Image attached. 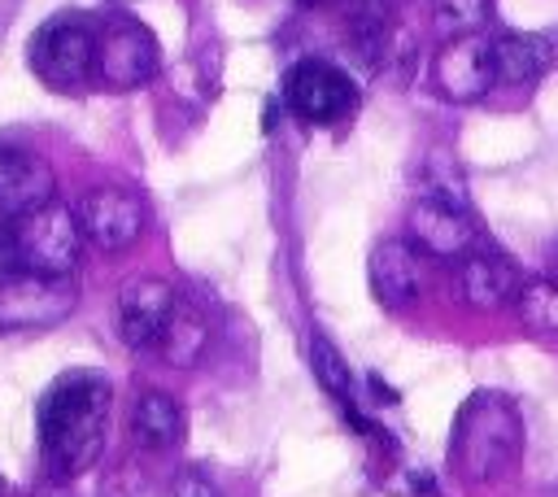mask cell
<instances>
[{"instance_id": "4fadbf2b", "label": "cell", "mask_w": 558, "mask_h": 497, "mask_svg": "<svg viewBox=\"0 0 558 497\" xmlns=\"http://www.w3.org/2000/svg\"><path fill=\"white\" fill-rule=\"evenodd\" d=\"M453 283H458V296L475 310H501L510 301L519 305V296H523V275L501 253H466L458 262Z\"/></svg>"}, {"instance_id": "5bb4252c", "label": "cell", "mask_w": 558, "mask_h": 497, "mask_svg": "<svg viewBox=\"0 0 558 497\" xmlns=\"http://www.w3.org/2000/svg\"><path fill=\"white\" fill-rule=\"evenodd\" d=\"M366 275H371V292L384 310H405L414 305L418 296V257H414V244L405 240H379L371 248V262H366Z\"/></svg>"}, {"instance_id": "9c48e42d", "label": "cell", "mask_w": 558, "mask_h": 497, "mask_svg": "<svg viewBox=\"0 0 558 497\" xmlns=\"http://www.w3.org/2000/svg\"><path fill=\"white\" fill-rule=\"evenodd\" d=\"M432 83L445 100L453 105H471L480 100L493 83H497V65H493V44L480 35H462V39H445V48L432 61Z\"/></svg>"}, {"instance_id": "277c9868", "label": "cell", "mask_w": 558, "mask_h": 497, "mask_svg": "<svg viewBox=\"0 0 558 497\" xmlns=\"http://www.w3.org/2000/svg\"><path fill=\"white\" fill-rule=\"evenodd\" d=\"M31 70L57 87V92H70L78 83H87L96 74V61H100V31L83 17V13H57L48 17L35 35H31Z\"/></svg>"}, {"instance_id": "8992f818", "label": "cell", "mask_w": 558, "mask_h": 497, "mask_svg": "<svg viewBox=\"0 0 558 497\" xmlns=\"http://www.w3.org/2000/svg\"><path fill=\"white\" fill-rule=\"evenodd\" d=\"M157 74V39L144 22L135 17H109L100 31V61H96V78L126 92L140 87Z\"/></svg>"}, {"instance_id": "44dd1931", "label": "cell", "mask_w": 558, "mask_h": 497, "mask_svg": "<svg viewBox=\"0 0 558 497\" xmlns=\"http://www.w3.org/2000/svg\"><path fill=\"white\" fill-rule=\"evenodd\" d=\"M427 196L466 209V183H462L458 166L449 161V153H432V157H427Z\"/></svg>"}, {"instance_id": "5b68a950", "label": "cell", "mask_w": 558, "mask_h": 497, "mask_svg": "<svg viewBox=\"0 0 558 497\" xmlns=\"http://www.w3.org/2000/svg\"><path fill=\"white\" fill-rule=\"evenodd\" d=\"M74 310V283L48 275H0V331L52 327Z\"/></svg>"}, {"instance_id": "ac0fdd59", "label": "cell", "mask_w": 558, "mask_h": 497, "mask_svg": "<svg viewBox=\"0 0 558 497\" xmlns=\"http://www.w3.org/2000/svg\"><path fill=\"white\" fill-rule=\"evenodd\" d=\"M310 366H314V379H318L336 401L349 405V397H353V375H349V362L340 357V349H336L327 336H314V340H310Z\"/></svg>"}, {"instance_id": "484cf974", "label": "cell", "mask_w": 558, "mask_h": 497, "mask_svg": "<svg viewBox=\"0 0 558 497\" xmlns=\"http://www.w3.org/2000/svg\"><path fill=\"white\" fill-rule=\"evenodd\" d=\"M301 4H318V0H301Z\"/></svg>"}, {"instance_id": "7c38bea8", "label": "cell", "mask_w": 558, "mask_h": 497, "mask_svg": "<svg viewBox=\"0 0 558 497\" xmlns=\"http://www.w3.org/2000/svg\"><path fill=\"white\" fill-rule=\"evenodd\" d=\"M52 166L26 148H13V144H0V218L13 222V218H26L44 205H52Z\"/></svg>"}, {"instance_id": "7a4b0ae2", "label": "cell", "mask_w": 558, "mask_h": 497, "mask_svg": "<svg viewBox=\"0 0 558 497\" xmlns=\"http://www.w3.org/2000/svg\"><path fill=\"white\" fill-rule=\"evenodd\" d=\"M523 453V419L506 392L480 388L462 401L449 436V462L462 484H497Z\"/></svg>"}, {"instance_id": "ba28073f", "label": "cell", "mask_w": 558, "mask_h": 497, "mask_svg": "<svg viewBox=\"0 0 558 497\" xmlns=\"http://www.w3.org/2000/svg\"><path fill=\"white\" fill-rule=\"evenodd\" d=\"M74 214H78L83 240L105 248V253H118V248L135 244L140 231H144V205L126 187H92V192H83Z\"/></svg>"}, {"instance_id": "3957f363", "label": "cell", "mask_w": 558, "mask_h": 497, "mask_svg": "<svg viewBox=\"0 0 558 497\" xmlns=\"http://www.w3.org/2000/svg\"><path fill=\"white\" fill-rule=\"evenodd\" d=\"M78 244H83L78 214L61 205H44L0 227V275L26 270L48 279H70L78 262Z\"/></svg>"}, {"instance_id": "52a82bcc", "label": "cell", "mask_w": 558, "mask_h": 497, "mask_svg": "<svg viewBox=\"0 0 558 497\" xmlns=\"http://www.w3.org/2000/svg\"><path fill=\"white\" fill-rule=\"evenodd\" d=\"M353 83L344 70L327 65V61H296L288 74H283V100L296 118L305 122H336L340 113L353 109Z\"/></svg>"}, {"instance_id": "d4e9b609", "label": "cell", "mask_w": 558, "mask_h": 497, "mask_svg": "<svg viewBox=\"0 0 558 497\" xmlns=\"http://www.w3.org/2000/svg\"><path fill=\"white\" fill-rule=\"evenodd\" d=\"M4 488H9V484H4V475H0V497H4Z\"/></svg>"}, {"instance_id": "8fae6325", "label": "cell", "mask_w": 558, "mask_h": 497, "mask_svg": "<svg viewBox=\"0 0 558 497\" xmlns=\"http://www.w3.org/2000/svg\"><path fill=\"white\" fill-rule=\"evenodd\" d=\"M410 240L432 253V257H453L462 262L466 253H475V222L471 209L436 201V196H418L410 209Z\"/></svg>"}, {"instance_id": "9a60e30c", "label": "cell", "mask_w": 558, "mask_h": 497, "mask_svg": "<svg viewBox=\"0 0 558 497\" xmlns=\"http://www.w3.org/2000/svg\"><path fill=\"white\" fill-rule=\"evenodd\" d=\"M493 65L497 83H532L554 65V44L532 31H506L493 39Z\"/></svg>"}, {"instance_id": "e0dca14e", "label": "cell", "mask_w": 558, "mask_h": 497, "mask_svg": "<svg viewBox=\"0 0 558 497\" xmlns=\"http://www.w3.org/2000/svg\"><path fill=\"white\" fill-rule=\"evenodd\" d=\"M131 432L148 449H174L187 432V414L170 392H144V397H135Z\"/></svg>"}, {"instance_id": "cb8c5ba5", "label": "cell", "mask_w": 558, "mask_h": 497, "mask_svg": "<svg viewBox=\"0 0 558 497\" xmlns=\"http://www.w3.org/2000/svg\"><path fill=\"white\" fill-rule=\"evenodd\" d=\"M39 497H70V493H39Z\"/></svg>"}, {"instance_id": "ffe728a7", "label": "cell", "mask_w": 558, "mask_h": 497, "mask_svg": "<svg viewBox=\"0 0 558 497\" xmlns=\"http://www.w3.org/2000/svg\"><path fill=\"white\" fill-rule=\"evenodd\" d=\"M519 314L532 331H549L558 336V283L549 279H532L523 283V296H519Z\"/></svg>"}, {"instance_id": "d6986e66", "label": "cell", "mask_w": 558, "mask_h": 497, "mask_svg": "<svg viewBox=\"0 0 558 497\" xmlns=\"http://www.w3.org/2000/svg\"><path fill=\"white\" fill-rule=\"evenodd\" d=\"M432 13L445 39H462V35H475L493 17V0H436Z\"/></svg>"}, {"instance_id": "6da1fadb", "label": "cell", "mask_w": 558, "mask_h": 497, "mask_svg": "<svg viewBox=\"0 0 558 497\" xmlns=\"http://www.w3.org/2000/svg\"><path fill=\"white\" fill-rule=\"evenodd\" d=\"M109 379L96 371H70L44 388L35 405V427L44 471L52 480H74L100 458L109 432Z\"/></svg>"}, {"instance_id": "4316f807", "label": "cell", "mask_w": 558, "mask_h": 497, "mask_svg": "<svg viewBox=\"0 0 558 497\" xmlns=\"http://www.w3.org/2000/svg\"><path fill=\"white\" fill-rule=\"evenodd\" d=\"M118 4H131V0H118Z\"/></svg>"}, {"instance_id": "2e32d148", "label": "cell", "mask_w": 558, "mask_h": 497, "mask_svg": "<svg viewBox=\"0 0 558 497\" xmlns=\"http://www.w3.org/2000/svg\"><path fill=\"white\" fill-rule=\"evenodd\" d=\"M205 344H209V323H205V314H201L192 301L179 296V305L170 310V318H166V327H161V336H157V357H161L166 366H196L201 353H205Z\"/></svg>"}, {"instance_id": "603a6c76", "label": "cell", "mask_w": 558, "mask_h": 497, "mask_svg": "<svg viewBox=\"0 0 558 497\" xmlns=\"http://www.w3.org/2000/svg\"><path fill=\"white\" fill-rule=\"evenodd\" d=\"M414 488H418V497H436V488H432L427 475H414Z\"/></svg>"}, {"instance_id": "7402d4cb", "label": "cell", "mask_w": 558, "mask_h": 497, "mask_svg": "<svg viewBox=\"0 0 558 497\" xmlns=\"http://www.w3.org/2000/svg\"><path fill=\"white\" fill-rule=\"evenodd\" d=\"M174 497H222V493H218V484L205 471H183L174 480Z\"/></svg>"}, {"instance_id": "30bf717a", "label": "cell", "mask_w": 558, "mask_h": 497, "mask_svg": "<svg viewBox=\"0 0 558 497\" xmlns=\"http://www.w3.org/2000/svg\"><path fill=\"white\" fill-rule=\"evenodd\" d=\"M179 305V292L157 275H135L118 292V327L131 349H157V336Z\"/></svg>"}]
</instances>
